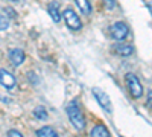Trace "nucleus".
I'll list each match as a JSON object with an SVG mask.
<instances>
[{
    "label": "nucleus",
    "instance_id": "1",
    "mask_svg": "<svg viewBox=\"0 0 152 137\" xmlns=\"http://www.w3.org/2000/svg\"><path fill=\"white\" fill-rule=\"evenodd\" d=\"M66 111H67L69 120H70V123L73 125V128L78 130V131H82V130L85 128V117H84V114H82L79 105L76 104L75 101H72V102L67 104Z\"/></svg>",
    "mask_w": 152,
    "mask_h": 137
},
{
    "label": "nucleus",
    "instance_id": "2",
    "mask_svg": "<svg viewBox=\"0 0 152 137\" xmlns=\"http://www.w3.org/2000/svg\"><path fill=\"white\" fill-rule=\"evenodd\" d=\"M126 84H128V90L134 99H140L143 95V85L138 81V78L134 73H126Z\"/></svg>",
    "mask_w": 152,
    "mask_h": 137
},
{
    "label": "nucleus",
    "instance_id": "3",
    "mask_svg": "<svg viewBox=\"0 0 152 137\" xmlns=\"http://www.w3.org/2000/svg\"><path fill=\"white\" fill-rule=\"evenodd\" d=\"M128 34H129V29L123 21H117V23H114L110 26V35L116 41H123L128 37Z\"/></svg>",
    "mask_w": 152,
    "mask_h": 137
},
{
    "label": "nucleus",
    "instance_id": "4",
    "mask_svg": "<svg viewBox=\"0 0 152 137\" xmlns=\"http://www.w3.org/2000/svg\"><path fill=\"white\" fill-rule=\"evenodd\" d=\"M62 17H64L66 24H67L69 29H72V31H79V29L82 28V23H81L78 14H76L72 8H66L64 12H62Z\"/></svg>",
    "mask_w": 152,
    "mask_h": 137
},
{
    "label": "nucleus",
    "instance_id": "5",
    "mask_svg": "<svg viewBox=\"0 0 152 137\" xmlns=\"http://www.w3.org/2000/svg\"><path fill=\"white\" fill-rule=\"evenodd\" d=\"M91 93H93L94 99L97 101V104L104 108V111H107V113H113V105H111V101H110L108 95H107L104 90H100L99 87H93Z\"/></svg>",
    "mask_w": 152,
    "mask_h": 137
},
{
    "label": "nucleus",
    "instance_id": "6",
    "mask_svg": "<svg viewBox=\"0 0 152 137\" xmlns=\"http://www.w3.org/2000/svg\"><path fill=\"white\" fill-rule=\"evenodd\" d=\"M0 82H2V87H5L6 90H12L15 87V78L5 69L0 70Z\"/></svg>",
    "mask_w": 152,
    "mask_h": 137
},
{
    "label": "nucleus",
    "instance_id": "7",
    "mask_svg": "<svg viewBox=\"0 0 152 137\" xmlns=\"http://www.w3.org/2000/svg\"><path fill=\"white\" fill-rule=\"evenodd\" d=\"M8 56H9V61L12 64H14L15 67H18V66H21L23 64V61H24V52L21 51V49H11L9 51V53H8Z\"/></svg>",
    "mask_w": 152,
    "mask_h": 137
},
{
    "label": "nucleus",
    "instance_id": "8",
    "mask_svg": "<svg viewBox=\"0 0 152 137\" xmlns=\"http://www.w3.org/2000/svg\"><path fill=\"white\" fill-rule=\"evenodd\" d=\"M47 12H49V15L52 17V20L55 23H58L61 20V12H59V5L56 2H50L49 6H47Z\"/></svg>",
    "mask_w": 152,
    "mask_h": 137
},
{
    "label": "nucleus",
    "instance_id": "9",
    "mask_svg": "<svg viewBox=\"0 0 152 137\" xmlns=\"http://www.w3.org/2000/svg\"><path fill=\"white\" fill-rule=\"evenodd\" d=\"M114 52L120 56H131L134 53V47L129 44H117L114 47Z\"/></svg>",
    "mask_w": 152,
    "mask_h": 137
},
{
    "label": "nucleus",
    "instance_id": "10",
    "mask_svg": "<svg viewBox=\"0 0 152 137\" xmlns=\"http://www.w3.org/2000/svg\"><path fill=\"white\" fill-rule=\"evenodd\" d=\"M75 3L76 6L79 8V11L82 12L84 15H90L91 14V5L88 0H75Z\"/></svg>",
    "mask_w": 152,
    "mask_h": 137
},
{
    "label": "nucleus",
    "instance_id": "11",
    "mask_svg": "<svg viewBox=\"0 0 152 137\" xmlns=\"http://www.w3.org/2000/svg\"><path fill=\"white\" fill-rule=\"evenodd\" d=\"M90 136H93V137H108V136H110V131H108L104 125H96V127L91 130Z\"/></svg>",
    "mask_w": 152,
    "mask_h": 137
},
{
    "label": "nucleus",
    "instance_id": "12",
    "mask_svg": "<svg viewBox=\"0 0 152 137\" xmlns=\"http://www.w3.org/2000/svg\"><path fill=\"white\" fill-rule=\"evenodd\" d=\"M37 136L38 137H55L56 133L53 128H50V127H43L40 130H37Z\"/></svg>",
    "mask_w": 152,
    "mask_h": 137
},
{
    "label": "nucleus",
    "instance_id": "13",
    "mask_svg": "<svg viewBox=\"0 0 152 137\" xmlns=\"http://www.w3.org/2000/svg\"><path fill=\"white\" fill-rule=\"evenodd\" d=\"M34 116L40 120H46L47 119V113H46V108L44 107H37L34 110Z\"/></svg>",
    "mask_w": 152,
    "mask_h": 137
},
{
    "label": "nucleus",
    "instance_id": "14",
    "mask_svg": "<svg viewBox=\"0 0 152 137\" xmlns=\"http://www.w3.org/2000/svg\"><path fill=\"white\" fill-rule=\"evenodd\" d=\"M0 23H2V26H0V29H2V31H6V29L9 28V21H8V18H6V12H5V11H2V15H0Z\"/></svg>",
    "mask_w": 152,
    "mask_h": 137
},
{
    "label": "nucleus",
    "instance_id": "15",
    "mask_svg": "<svg viewBox=\"0 0 152 137\" xmlns=\"http://www.w3.org/2000/svg\"><path fill=\"white\" fill-rule=\"evenodd\" d=\"M3 11L6 12V14H8L11 18H15V11L12 9V8H3Z\"/></svg>",
    "mask_w": 152,
    "mask_h": 137
},
{
    "label": "nucleus",
    "instance_id": "16",
    "mask_svg": "<svg viewBox=\"0 0 152 137\" xmlns=\"http://www.w3.org/2000/svg\"><path fill=\"white\" fill-rule=\"evenodd\" d=\"M104 3L108 9H113L114 6H116V0H104Z\"/></svg>",
    "mask_w": 152,
    "mask_h": 137
},
{
    "label": "nucleus",
    "instance_id": "17",
    "mask_svg": "<svg viewBox=\"0 0 152 137\" xmlns=\"http://www.w3.org/2000/svg\"><path fill=\"white\" fill-rule=\"evenodd\" d=\"M8 136L9 137H21V133L20 131H15V130H9L8 131Z\"/></svg>",
    "mask_w": 152,
    "mask_h": 137
},
{
    "label": "nucleus",
    "instance_id": "18",
    "mask_svg": "<svg viewBox=\"0 0 152 137\" xmlns=\"http://www.w3.org/2000/svg\"><path fill=\"white\" fill-rule=\"evenodd\" d=\"M148 107H149V108L152 107V90L148 92Z\"/></svg>",
    "mask_w": 152,
    "mask_h": 137
},
{
    "label": "nucleus",
    "instance_id": "19",
    "mask_svg": "<svg viewBox=\"0 0 152 137\" xmlns=\"http://www.w3.org/2000/svg\"><path fill=\"white\" fill-rule=\"evenodd\" d=\"M148 9H149V12H151V14H152V0H148Z\"/></svg>",
    "mask_w": 152,
    "mask_h": 137
},
{
    "label": "nucleus",
    "instance_id": "20",
    "mask_svg": "<svg viewBox=\"0 0 152 137\" xmlns=\"http://www.w3.org/2000/svg\"><path fill=\"white\" fill-rule=\"evenodd\" d=\"M9 2H18V0H9Z\"/></svg>",
    "mask_w": 152,
    "mask_h": 137
}]
</instances>
